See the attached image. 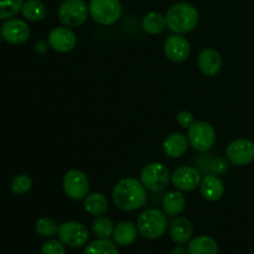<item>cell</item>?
Returning a JSON list of instances; mask_svg holds the SVG:
<instances>
[{
	"label": "cell",
	"instance_id": "cb8c5ba5",
	"mask_svg": "<svg viewBox=\"0 0 254 254\" xmlns=\"http://www.w3.org/2000/svg\"><path fill=\"white\" fill-rule=\"evenodd\" d=\"M21 12L30 21H41L46 16L47 9L41 0H26L22 4Z\"/></svg>",
	"mask_w": 254,
	"mask_h": 254
},
{
	"label": "cell",
	"instance_id": "e0dca14e",
	"mask_svg": "<svg viewBox=\"0 0 254 254\" xmlns=\"http://www.w3.org/2000/svg\"><path fill=\"white\" fill-rule=\"evenodd\" d=\"M138 227L128 221L119 222L118 225L114 226L113 231V241L117 243V246L121 247H127V246L133 245L138 237Z\"/></svg>",
	"mask_w": 254,
	"mask_h": 254
},
{
	"label": "cell",
	"instance_id": "8992f818",
	"mask_svg": "<svg viewBox=\"0 0 254 254\" xmlns=\"http://www.w3.org/2000/svg\"><path fill=\"white\" fill-rule=\"evenodd\" d=\"M216 138L217 136H216L215 129L207 122H195L189 128V144L200 153H205V151L212 149V146L216 143Z\"/></svg>",
	"mask_w": 254,
	"mask_h": 254
},
{
	"label": "cell",
	"instance_id": "d6986e66",
	"mask_svg": "<svg viewBox=\"0 0 254 254\" xmlns=\"http://www.w3.org/2000/svg\"><path fill=\"white\" fill-rule=\"evenodd\" d=\"M188 148L189 139L181 133L171 134V135H169L168 138L164 140L163 144L164 153H165L169 158L173 159L181 158V156L188 151Z\"/></svg>",
	"mask_w": 254,
	"mask_h": 254
},
{
	"label": "cell",
	"instance_id": "52a82bcc",
	"mask_svg": "<svg viewBox=\"0 0 254 254\" xmlns=\"http://www.w3.org/2000/svg\"><path fill=\"white\" fill-rule=\"evenodd\" d=\"M140 181L146 190L156 192L168 186L170 181V173L164 164L151 163L144 166L141 170Z\"/></svg>",
	"mask_w": 254,
	"mask_h": 254
},
{
	"label": "cell",
	"instance_id": "3957f363",
	"mask_svg": "<svg viewBox=\"0 0 254 254\" xmlns=\"http://www.w3.org/2000/svg\"><path fill=\"white\" fill-rule=\"evenodd\" d=\"M136 227L144 238L158 240L168 230V217L158 208H148L139 215Z\"/></svg>",
	"mask_w": 254,
	"mask_h": 254
},
{
	"label": "cell",
	"instance_id": "ac0fdd59",
	"mask_svg": "<svg viewBox=\"0 0 254 254\" xmlns=\"http://www.w3.org/2000/svg\"><path fill=\"white\" fill-rule=\"evenodd\" d=\"M193 227L185 217H178L170 226V237L176 245H186L192 238Z\"/></svg>",
	"mask_w": 254,
	"mask_h": 254
},
{
	"label": "cell",
	"instance_id": "603a6c76",
	"mask_svg": "<svg viewBox=\"0 0 254 254\" xmlns=\"http://www.w3.org/2000/svg\"><path fill=\"white\" fill-rule=\"evenodd\" d=\"M141 27L150 35H158L166 27V19L163 14L158 11H150L141 20Z\"/></svg>",
	"mask_w": 254,
	"mask_h": 254
},
{
	"label": "cell",
	"instance_id": "484cf974",
	"mask_svg": "<svg viewBox=\"0 0 254 254\" xmlns=\"http://www.w3.org/2000/svg\"><path fill=\"white\" fill-rule=\"evenodd\" d=\"M92 231L98 238H109L113 235L114 225L107 216H97L92 225Z\"/></svg>",
	"mask_w": 254,
	"mask_h": 254
},
{
	"label": "cell",
	"instance_id": "5bb4252c",
	"mask_svg": "<svg viewBox=\"0 0 254 254\" xmlns=\"http://www.w3.org/2000/svg\"><path fill=\"white\" fill-rule=\"evenodd\" d=\"M191 51L190 42L181 35H171L164 42V52L169 60L174 62H183L189 57Z\"/></svg>",
	"mask_w": 254,
	"mask_h": 254
},
{
	"label": "cell",
	"instance_id": "9c48e42d",
	"mask_svg": "<svg viewBox=\"0 0 254 254\" xmlns=\"http://www.w3.org/2000/svg\"><path fill=\"white\" fill-rule=\"evenodd\" d=\"M226 156L231 164L236 166H245L254 160V143L250 139H236L228 144Z\"/></svg>",
	"mask_w": 254,
	"mask_h": 254
},
{
	"label": "cell",
	"instance_id": "2e32d148",
	"mask_svg": "<svg viewBox=\"0 0 254 254\" xmlns=\"http://www.w3.org/2000/svg\"><path fill=\"white\" fill-rule=\"evenodd\" d=\"M200 191L203 198L211 201V202H215V201L222 198L223 193H225V185L217 175L211 174V175H206L201 180Z\"/></svg>",
	"mask_w": 254,
	"mask_h": 254
},
{
	"label": "cell",
	"instance_id": "7402d4cb",
	"mask_svg": "<svg viewBox=\"0 0 254 254\" xmlns=\"http://www.w3.org/2000/svg\"><path fill=\"white\" fill-rule=\"evenodd\" d=\"M108 200L103 193H88L84 197V210L92 216H103L108 211Z\"/></svg>",
	"mask_w": 254,
	"mask_h": 254
},
{
	"label": "cell",
	"instance_id": "f1b7e54d",
	"mask_svg": "<svg viewBox=\"0 0 254 254\" xmlns=\"http://www.w3.org/2000/svg\"><path fill=\"white\" fill-rule=\"evenodd\" d=\"M11 191L15 195H24V193L29 192L32 188V180L30 176L25 175H17L12 179L11 181Z\"/></svg>",
	"mask_w": 254,
	"mask_h": 254
},
{
	"label": "cell",
	"instance_id": "7c38bea8",
	"mask_svg": "<svg viewBox=\"0 0 254 254\" xmlns=\"http://www.w3.org/2000/svg\"><path fill=\"white\" fill-rule=\"evenodd\" d=\"M174 186L180 191H193L201 184V174L193 166H180L171 175Z\"/></svg>",
	"mask_w": 254,
	"mask_h": 254
},
{
	"label": "cell",
	"instance_id": "8fae6325",
	"mask_svg": "<svg viewBox=\"0 0 254 254\" xmlns=\"http://www.w3.org/2000/svg\"><path fill=\"white\" fill-rule=\"evenodd\" d=\"M1 37L11 45H21L29 40L30 29L25 21L20 19H7L0 30Z\"/></svg>",
	"mask_w": 254,
	"mask_h": 254
},
{
	"label": "cell",
	"instance_id": "ffe728a7",
	"mask_svg": "<svg viewBox=\"0 0 254 254\" xmlns=\"http://www.w3.org/2000/svg\"><path fill=\"white\" fill-rule=\"evenodd\" d=\"M217 242L212 237L208 236H197L195 238H191L188 246L189 254H218Z\"/></svg>",
	"mask_w": 254,
	"mask_h": 254
},
{
	"label": "cell",
	"instance_id": "9a60e30c",
	"mask_svg": "<svg viewBox=\"0 0 254 254\" xmlns=\"http://www.w3.org/2000/svg\"><path fill=\"white\" fill-rule=\"evenodd\" d=\"M197 64L205 76H216L222 68V57L215 49H205L198 55Z\"/></svg>",
	"mask_w": 254,
	"mask_h": 254
},
{
	"label": "cell",
	"instance_id": "7a4b0ae2",
	"mask_svg": "<svg viewBox=\"0 0 254 254\" xmlns=\"http://www.w3.org/2000/svg\"><path fill=\"white\" fill-rule=\"evenodd\" d=\"M165 19L166 26L171 31L183 35L186 34V32L192 31L197 26L200 16H198L197 9L193 5L181 1L176 2L173 6L169 7Z\"/></svg>",
	"mask_w": 254,
	"mask_h": 254
},
{
	"label": "cell",
	"instance_id": "d6a6232c",
	"mask_svg": "<svg viewBox=\"0 0 254 254\" xmlns=\"http://www.w3.org/2000/svg\"><path fill=\"white\" fill-rule=\"evenodd\" d=\"M171 254H189V253H188V250L183 248L181 246H178V247L173 248V251H171Z\"/></svg>",
	"mask_w": 254,
	"mask_h": 254
},
{
	"label": "cell",
	"instance_id": "5b68a950",
	"mask_svg": "<svg viewBox=\"0 0 254 254\" xmlns=\"http://www.w3.org/2000/svg\"><path fill=\"white\" fill-rule=\"evenodd\" d=\"M89 7L83 0H64L59 7V20L66 27H78L86 22Z\"/></svg>",
	"mask_w": 254,
	"mask_h": 254
},
{
	"label": "cell",
	"instance_id": "1f68e13d",
	"mask_svg": "<svg viewBox=\"0 0 254 254\" xmlns=\"http://www.w3.org/2000/svg\"><path fill=\"white\" fill-rule=\"evenodd\" d=\"M178 122L183 128L189 129L193 123H195V118L192 114L188 111H183L178 114Z\"/></svg>",
	"mask_w": 254,
	"mask_h": 254
},
{
	"label": "cell",
	"instance_id": "ba28073f",
	"mask_svg": "<svg viewBox=\"0 0 254 254\" xmlns=\"http://www.w3.org/2000/svg\"><path fill=\"white\" fill-rule=\"evenodd\" d=\"M59 240L69 248H79L87 245L89 238L88 228L77 221H68L60 226Z\"/></svg>",
	"mask_w": 254,
	"mask_h": 254
},
{
	"label": "cell",
	"instance_id": "d4e9b609",
	"mask_svg": "<svg viewBox=\"0 0 254 254\" xmlns=\"http://www.w3.org/2000/svg\"><path fill=\"white\" fill-rule=\"evenodd\" d=\"M83 254H119V252L114 241L109 238H98L86 246Z\"/></svg>",
	"mask_w": 254,
	"mask_h": 254
},
{
	"label": "cell",
	"instance_id": "44dd1931",
	"mask_svg": "<svg viewBox=\"0 0 254 254\" xmlns=\"http://www.w3.org/2000/svg\"><path fill=\"white\" fill-rule=\"evenodd\" d=\"M186 198L179 191H170L165 195L163 200V210L166 216L170 217H176L181 215L183 211L185 210Z\"/></svg>",
	"mask_w": 254,
	"mask_h": 254
},
{
	"label": "cell",
	"instance_id": "f546056e",
	"mask_svg": "<svg viewBox=\"0 0 254 254\" xmlns=\"http://www.w3.org/2000/svg\"><path fill=\"white\" fill-rule=\"evenodd\" d=\"M41 254H66V248L60 240H49L42 245Z\"/></svg>",
	"mask_w": 254,
	"mask_h": 254
},
{
	"label": "cell",
	"instance_id": "6da1fadb",
	"mask_svg": "<svg viewBox=\"0 0 254 254\" xmlns=\"http://www.w3.org/2000/svg\"><path fill=\"white\" fill-rule=\"evenodd\" d=\"M146 189L141 181L127 178L119 181L113 190V201L122 211H135L146 205Z\"/></svg>",
	"mask_w": 254,
	"mask_h": 254
},
{
	"label": "cell",
	"instance_id": "836d02e7",
	"mask_svg": "<svg viewBox=\"0 0 254 254\" xmlns=\"http://www.w3.org/2000/svg\"><path fill=\"white\" fill-rule=\"evenodd\" d=\"M253 254H254V252H253Z\"/></svg>",
	"mask_w": 254,
	"mask_h": 254
},
{
	"label": "cell",
	"instance_id": "83f0119b",
	"mask_svg": "<svg viewBox=\"0 0 254 254\" xmlns=\"http://www.w3.org/2000/svg\"><path fill=\"white\" fill-rule=\"evenodd\" d=\"M24 0H0V20L11 19L21 11Z\"/></svg>",
	"mask_w": 254,
	"mask_h": 254
},
{
	"label": "cell",
	"instance_id": "30bf717a",
	"mask_svg": "<svg viewBox=\"0 0 254 254\" xmlns=\"http://www.w3.org/2000/svg\"><path fill=\"white\" fill-rule=\"evenodd\" d=\"M64 193L72 200H82L88 195L89 181L79 170H69L64 174L62 180Z\"/></svg>",
	"mask_w": 254,
	"mask_h": 254
},
{
	"label": "cell",
	"instance_id": "4fadbf2b",
	"mask_svg": "<svg viewBox=\"0 0 254 254\" xmlns=\"http://www.w3.org/2000/svg\"><path fill=\"white\" fill-rule=\"evenodd\" d=\"M49 45L52 50L61 54L72 51L77 45L76 34L69 27H55L50 31Z\"/></svg>",
	"mask_w": 254,
	"mask_h": 254
},
{
	"label": "cell",
	"instance_id": "277c9868",
	"mask_svg": "<svg viewBox=\"0 0 254 254\" xmlns=\"http://www.w3.org/2000/svg\"><path fill=\"white\" fill-rule=\"evenodd\" d=\"M89 15L99 25L109 26L121 19V0H91L89 1Z\"/></svg>",
	"mask_w": 254,
	"mask_h": 254
},
{
	"label": "cell",
	"instance_id": "4316f807",
	"mask_svg": "<svg viewBox=\"0 0 254 254\" xmlns=\"http://www.w3.org/2000/svg\"><path fill=\"white\" fill-rule=\"evenodd\" d=\"M59 228L60 226L57 225L56 221L49 217H41L35 222V231H36L37 235L42 236V237H54L59 233Z\"/></svg>",
	"mask_w": 254,
	"mask_h": 254
},
{
	"label": "cell",
	"instance_id": "4dcf8cb0",
	"mask_svg": "<svg viewBox=\"0 0 254 254\" xmlns=\"http://www.w3.org/2000/svg\"><path fill=\"white\" fill-rule=\"evenodd\" d=\"M210 170L213 175H223L228 170V160L225 158H221V156L213 158L210 163Z\"/></svg>",
	"mask_w": 254,
	"mask_h": 254
}]
</instances>
